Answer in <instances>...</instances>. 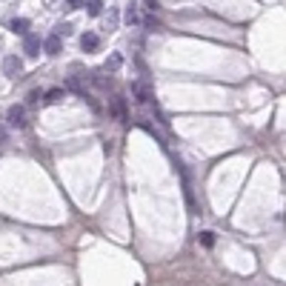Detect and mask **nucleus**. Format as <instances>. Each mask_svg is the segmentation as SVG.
Returning a JSON list of instances; mask_svg holds the SVG:
<instances>
[{"mask_svg": "<svg viewBox=\"0 0 286 286\" xmlns=\"http://www.w3.org/2000/svg\"><path fill=\"white\" fill-rule=\"evenodd\" d=\"M9 126L12 129H23L26 126V106H12L9 109Z\"/></svg>", "mask_w": 286, "mask_h": 286, "instance_id": "nucleus-1", "label": "nucleus"}, {"mask_svg": "<svg viewBox=\"0 0 286 286\" xmlns=\"http://www.w3.org/2000/svg\"><path fill=\"white\" fill-rule=\"evenodd\" d=\"M20 72H23V63L17 60L15 54H9V57L3 60V75H6V78H20Z\"/></svg>", "mask_w": 286, "mask_h": 286, "instance_id": "nucleus-2", "label": "nucleus"}, {"mask_svg": "<svg viewBox=\"0 0 286 286\" xmlns=\"http://www.w3.org/2000/svg\"><path fill=\"white\" fill-rule=\"evenodd\" d=\"M132 95H135L137 103H149L152 101V92H149V86L143 83V80H135V83H132Z\"/></svg>", "mask_w": 286, "mask_h": 286, "instance_id": "nucleus-3", "label": "nucleus"}, {"mask_svg": "<svg viewBox=\"0 0 286 286\" xmlns=\"http://www.w3.org/2000/svg\"><path fill=\"white\" fill-rule=\"evenodd\" d=\"M43 49H46V54H60V49H63V40H60V34L54 32V34H49L46 37V43H43Z\"/></svg>", "mask_w": 286, "mask_h": 286, "instance_id": "nucleus-4", "label": "nucleus"}, {"mask_svg": "<svg viewBox=\"0 0 286 286\" xmlns=\"http://www.w3.org/2000/svg\"><path fill=\"white\" fill-rule=\"evenodd\" d=\"M23 52H26L29 57H34V54L40 52V37H37V34H26V37H23Z\"/></svg>", "mask_w": 286, "mask_h": 286, "instance_id": "nucleus-5", "label": "nucleus"}, {"mask_svg": "<svg viewBox=\"0 0 286 286\" xmlns=\"http://www.w3.org/2000/svg\"><path fill=\"white\" fill-rule=\"evenodd\" d=\"M80 46H83V52H95L98 46H101V37L95 32H86L83 37H80Z\"/></svg>", "mask_w": 286, "mask_h": 286, "instance_id": "nucleus-6", "label": "nucleus"}, {"mask_svg": "<svg viewBox=\"0 0 286 286\" xmlns=\"http://www.w3.org/2000/svg\"><path fill=\"white\" fill-rule=\"evenodd\" d=\"M9 29L15 34H29V20H26V17H15V20L9 23Z\"/></svg>", "mask_w": 286, "mask_h": 286, "instance_id": "nucleus-7", "label": "nucleus"}, {"mask_svg": "<svg viewBox=\"0 0 286 286\" xmlns=\"http://www.w3.org/2000/svg\"><path fill=\"white\" fill-rule=\"evenodd\" d=\"M126 23H129V26H137V23H140V15H137L135 6H129V9H126Z\"/></svg>", "mask_w": 286, "mask_h": 286, "instance_id": "nucleus-8", "label": "nucleus"}, {"mask_svg": "<svg viewBox=\"0 0 286 286\" xmlns=\"http://www.w3.org/2000/svg\"><path fill=\"white\" fill-rule=\"evenodd\" d=\"M86 6H89V15H101V9H103V0H86Z\"/></svg>", "mask_w": 286, "mask_h": 286, "instance_id": "nucleus-9", "label": "nucleus"}, {"mask_svg": "<svg viewBox=\"0 0 286 286\" xmlns=\"http://www.w3.org/2000/svg\"><path fill=\"white\" fill-rule=\"evenodd\" d=\"M60 98H63V89H49L46 92V103H57Z\"/></svg>", "mask_w": 286, "mask_h": 286, "instance_id": "nucleus-10", "label": "nucleus"}, {"mask_svg": "<svg viewBox=\"0 0 286 286\" xmlns=\"http://www.w3.org/2000/svg\"><path fill=\"white\" fill-rule=\"evenodd\" d=\"M201 243L203 246H212V243H215V235H212V232H201Z\"/></svg>", "mask_w": 286, "mask_h": 286, "instance_id": "nucleus-11", "label": "nucleus"}, {"mask_svg": "<svg viewBox=\"0 0 286 286\" xmlns=\"http://www.w3.org/2000/svg\"><path fill=\"white\" fill-rule=\"evenodd\" d=\"M0 143H6V126L0 123Z\"/></svg>", "mask_w": 286, "mask_h": 286, "instance_id": "nucleus-12", "label": "nucleus"}, {"mask_svg": "<svg viewBox=\"0 0 286 286\" xmlns=\"http://www.w3.org/2000/svg\"><path fill=\"white\" fill-rule=\"evenodd\" d=\"M146 9H152V12H155V9H157V0H146Z\"/></svg>", "mask_w": 286, "mask_h": 286, "instance_id": "nucleus-13", "label": "nucleus"}, {"mask_svg": "<svg viewBox=\"0 0 286 286\" xmlns=\"http://www.w3.org/2000/svg\"><path fill=\"white\" fill-rule=\"evenodd\" d=\"M69 6H72V9H78V6H80V0H69Z\"/></svg>", "mask_w": 286, "mask_h": 286, "instance_id": "nucleus-14", "label": "nucleus"}]
</instances>
